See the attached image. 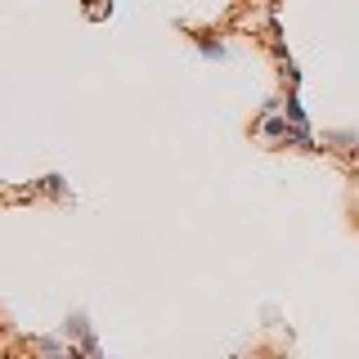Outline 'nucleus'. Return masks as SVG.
Instances as JSON below:
<instances>
[{"label": "nucleus", "instance_id": "nucleus-1", "mask_svg": "<svg viewBox=\"0 0 359 359\" xmlns=\"http://www.w3.org/2000/svg\"><path fill=\"white\" fill-rule=\"evenodd\" d=\"M256 130H261L265 140H287V135H292V121L283 117V112H274V117H261V121H256Z\"/></svg>", "mask_w": 359, "mask_h": 359}, {"label": "nucleus", "instance_id": "nucleus-2", "mask_svg": "<svg viewBox=\"0 0 359 359\" xmlns=\"http://www.w3.org/2000/svg\"><path fill=\"white\" fill-rule=\"evenodd\" d=\"M194 45H198V54H202V59H207V63H220L224 54H229V50H224V41L207 36V32H194Z\"/></svg>", "mask_w": 359, "mask_h": 359}, {"label": "nucleus", "instance_id": "nucleus-3", "mask_svg": "<svg viewBox=\"0 0 359 359\" xmlns=\"http://www.w3.org/2000/svg\"><path fill=\"white\" fill-rule=\"evenodd\" d=\"M283 117L292 121V126H306V108H301V99H297V86H292L287 99H283Z\"/></svg>", "mask_w": 359, "mask_h": 359}, {"label": "nucleus", "instance_id": "nucleus-4", "mask_svg": "<svg viewBox=\"0 0 359 359\" xmlns=\"http://www.w3.org/2000/svg\"><path fill=\"white\" fill-rule=\"evenodd\" d=\"M323 140H328L332 149H341V153H359V135L355 130H332V135H323Z\"/></svg>", "mask_w": 359, "mask_h": 359}, {"label": "nucleus", "instance_id": "nucleus-5", "mask_svg": "<svg viewBox=\"0 0 359 359\" xmlns=\"http://www.w3.org/2000/svg\"><path fill=\"white\" fill-rule=\"evenodd\" d=\"M36 355H45V359H67L59 337H41V341H36Z\"/></svg>", "mask_w": 359, "mask_h": 359}, {"label": "nucleus", "instance_id": "nucleus-6", "mask_svg": "<svg viewBox=\"0 0 359 359\" xmlns=\"http://www.w3.org/2000/svg\"><path fill=\"white\" fill-rule=\"evenodd\" d=\"M41 189H45V194H54V198H63V175H50Z\"/></svg>", "mask_w": 359, "mask_h": 359}, {"label": "nucleus", "instance_id": "nucleus-7", "mask_svg": "<svg viewBox=\"0 0 359 359\" xmlns=\"http://www.w3.org/2000/svg\"><path fill=\"white\" fill-rule=\"evenodd\" d=\"M95 359H108V355H104V351H99V355H95Z\"/></svg>", "mask_w": 359, "mask_h": 359}]
</instances>
